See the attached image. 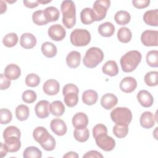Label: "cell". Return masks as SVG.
<instances>
[{
  "label": "cell",
  "instance_id": "816d5d0a",
  "mask_svg": "<svg viewBox=\"0 0 158 158\" xmlns=\"http://www.w3.org/2000/svg\"><path fill=\"white\" fill-rule=\"evenodd\" d=\"M83 158H86V157H88H88L89 158H90V157H92V158H93V157H97V158L101 157V158H102V157H103V156L99 152H98L97 151L92 150V151H89L87 152L85 155H83Z\"/></svg>",
  "mask_w": 158,
  "mask_h": 158
},
{
  "label": "cell",
  "instance_id": "7c38bea8",
  "mask_svg": "<svg viewBox=\"0 0 158 158\" xmlns=\"http://www.w3.org/2000/svg\"><path fill=\"white\" fill-rule=\"evenodd\" d=\"M120 89L124 93H130L137 86V81L133 77H127L122 80L120 83Z\"/></svg>",
  "mask_w": 158,
  "mask_h": 158
},
{
  "label": "cell",
  "instance_id": "9f6ffc18",
  "mask_svg": "<svg viewBox=\"0 0 158 158\" xmlns=\"http://www.w3.org/2000/svg\"><path fill=\"white\" fill-rule=\"evenodd\" d=\"M0 4H1V12H0V13L2 14L4 12L6 11L7 6H6V3L3 1H0Z\"/></svg>",
  "mask_w": 158,
  "mask_h": 158
},
{
  "label": "cell",
  "instance_id": "52a82bcc",
  "mask_svg": "<svg viewBox=\"0 0 158 158\" xmlns=\"http://www.w3.org/2000/svg\"><path fill=\"white\" fill-rule=\"evenodd\" d=\"M97 146L104 151H110L115 146V141L111 136L105 135H101L95 138Z\"/></svg>",
  "mask_w": 158,
  "mask_h": 158
},
{
  "label": "cell",
  "instance_id": "836d02e7",
  "mask_svg": "<svg viewBox=\"0 0 158 158\" xmlns=\"http://www.w3.org/2000/svg\"><path fill=\"white\" fill-rule=\"evenodd\" d=\"M112 131L116 137L123 138L127 135L128 133V127L127 125L116 123L113 127Z\"/></svg>",
  "mask_w": 158,
  "mask_h": 158
},
{
  "label": "cell",
  "instance_id": "60d3db41",
  "mask_svg": "<svg viewBox=\"0 0 158 158\" xmlns=\"http://www.w3.org/2000/svg\"><path fill=\"white\" fill-rule=\"evenodd\" d=\"M64 102L70 107L75 106L78 102V94L75 93H69L64 95Z\"/></svg>",
  "mask_w": 158,
  "mask_h": 158
},
{
  "label": "cell",
  "instance_id": "ee69618b",
  "mask_svg": "<svg viewBox=\"0 0 158 158\" xmlns=\"http://www.w3.org/2000/svg\"><path fill=\"white\" fill-rule=\"evenodd\" d=\"M56 140L51 135H50L42 143L40 144L41 147L47 151L54 150L56 147Z\"/></svg>",
  "mask_w": 158,
  "mask_h": 158
},
{
  "label": "cell",
  "instance_id": "d6986e66",
  "mask_svg": "<svg viewBox=\"0 0 158 158\" xmlns=\"http://www.w3.org/2000/svg\"><path fill=\"white\" fill-rule=\"evenodd\" d=\"M72 125L75 128L86 127L88 123V116L83 112H78L72 118Z\"/></svg>",
  "mask_w": 158,
  "mask_h": 158
},
{
  "label": "cell",
  "instance_id": "6da1fadb",
  "mask_svg": "<svg viewBox=\"0 0 158 158\" xmlns=\"http://www.w3.org/2000/svg\"><path fill=\"white\" fill-rule=\"evenodd\" d=\"M141 54L136 50L130 51L120 59V63L124 72H131L136 69L141 60Z\"/></svg>",
  "mask_w": 158,
  "mask_h": 158
},
{
  "label": "cell",
  "instance_id": "44dd1931",
  "mask_svg": "<svg viewBox=\"0 0 158 158\" xmlns=\"http://www.w3.org/2000/svg\"><path fill=\"white\" fill-rule=\"evenodd\" d=\"M19 137L12 136L4 139L5 144L6 145L9 152H15L19 150L21 147V142Z\"/></svg>",
  "mask_w": 158,
  "mask_h": 158
},
{
  "label": "cell",
  "instance_id": "b9f144b4",
  "mask_svg": "<svg viewBox=\"0 0 158 158\" xmlns=\"http://www.w3.org/2000/svg\"><path fill=\"white\" fill-rule=\"evenodd\" d=\"M12 136H15L20 138L21 133L20 130L15 126H9L3 131L4 139Z\"/></svg>",
  "mask_w": 158,
  "mask_h": 158
},
{
  "label": "cell",
  "instance_id": "1f68e13d",
  "mask_svg": "<svg viewBox=\"0 0 158 158\" xmlns=\"http://www.w3.org/2000/svg\"><path fill=\"white\" fill-rule=\"evenodd\" d=\"M73 136L77 141L81 143L85 142L89 138V131L86 127L75 128L73 132Z\"/></svg>",
  "mask_w": 158,
  "mask_h": 158
},
{
  "label": "cell",
  "instance_id": "cb8c5ba5",
  "mask_svg": "<svg viewBox=\"0 0 158 158\" xmlns=\"http://www.w3.org/2000/svg\"><path fill=\"white\" fill-rule=\"evenodd\" d=\"M80 19L85 25H89L95 21V15L93 9L86 7L83 9L80 13Z\"/></svg>",
  "mask_w": 158,
  "mask_h": 158
},
{
  "label": "cell",
  "instance_id": "f35d334b",
  "mask_svg": "<svg viewBox=\"0 0 158 158\" xmlns=\"http://www.w3.org/2000/svg\"><path fill=\"white\" fill-rule=\"evenodd\" d=\"M32 20L33 22L37 25H44L48 23L44 16V10H36L33 12L32 15Z\"/></svg>",
  "mask_w": 158,
  "mask_h": 158
},
{
  "label": "cell",
  "instance_id": "d590c367",
  "mask_svg": "<svg viewBox=\"0 0 158 158\" xmlns=\"http://www.w3.org/2000/svg\"><path fill=\"white\" fill-rule=\"evenodd\" d=\"M23 156L24 158H41L42 152L36 147L29 146L24 150Z\"/></svg>",
  "mask_w": 158,
  "mask_h": 158
},
{
  "label": "cell",
  "instance_id": "f546056e",
  "mask_svg": "<svg viewBox=\"0 0 158 158\" xmlns=\"http://www.w3.org/2000/svg\"><path fill=\"white\" fill-rule=\"evenodd\" d=\"M114 20L117 24L120 25H125L130 22L131 20V16L127 11L119 10L115 14Z\"/></svg>",
  "mask_w": 158,
  "mask_h": 158
},
{
  "label": "cell",
  "instance_id": "e0dca14e",
  "mask_svg": "<svg viewBox=\"0 0 158 158\" xmlns=\"http://www.w3.org/2000/svg\"><path fill=\"white\" fill-rule=\"evenodd\" d=\"M4 74L10 80H14L20 76L21 70L17 65L10 64L7 65L5 68Z\"/></svg>",
  "mask_w": 158,
  "mask_h": 158
},
{
  "label": "cell",
  "instance_id": "603a6c76",
  "mask_svg": "<svg viewBox=\"0 0 158 158\" xmlns=\"http://www.w3.org/2000/svg\"><path fill=\"white\" fill-rule=\"evenodd\" d=\"M102 71L106 75L114 77L118 73V68L115 61L108 60L102 66Z\"/></svg>",
  "mask_w": 158,
  "mask_h": 158
},
{
  "label": "cell",
  "instance_id": "11a10c76",
  "mask_svg": "<svg viewBox=\"0 0 158 158\" xmlns=\"http://www.w3.org/2000/svg\"><path fill=\"white\" fill-rule=\"evenodd\" d=\"M63 157H67V158H78V155L77 152H73V151H70L67 153H66L65 155H64Z\"/></svg>",
  "mask_w": 158,
  "mask_h": 158
},
{
  "label": "cell",
  "instance_id": "ffe728a7",
  "mask_svg": "<svg viewBox=\"0 0 158 158\" xmlns=\"http://www.w3.org/2000/svg\"><path fill=\"white\" fill-rule=\"evenodd\" d=\"M81 54L76 51H71L66 57V63L67 65L72 69L78 67L80 64Z\"/></svg>",
  "mask_w": 158,
  "mask_h": 158
},
{
  "label": "cell",
  "instance_id": "5b68a950",
  "mask_svg": "<svg viewBox=\"0 0 158 158\" xmlns=\"http://www.w3.org/2000/svg\"><path fill=\"white\" fill-rule=\"evenodd\" d=\"M70 42L75 46H85L91 41L90 33L85 29L76 28L70 34Z\"/></svg>",
  "mask_w": 158,
  "mask_h": 158
},
{
  "label": "cell",
  "instance_id": "484cf974",
  "mask_svg": "<svg viewBox=\"0 0 158 158\" xmlns=\"http://www.w3.org/2000/svg\"><path fill=\"white\" fill-rule=\"evenodd\" d=\"M98 32L102 36L110 37L115 32V27L111 22H106L99 26Z\"/></svg>",
  "mask_w": 158,
  "mask_h": 158
},
{
  "label": "cell",
  "instance_id": "4dcf8cb0",
  "mask_svg": "<svg viewBox=\"0 0 158 158\" xmlns=\"http://www.w3.org/2000/svg\"><path fill=\"white\" fill-rule=\"evenodd\" d=\"M50 111L53 115L60 117L65 112L64 105L60 101H54L50 104Z\"/></svg>",
  "mask_w": 158,
  "mask_h": 158
},
{
  "label": "cell",
  "instance_id": "5bb4252c",
  "mask_svg": "<svg viewBox=\"0 0 158 158\" xmlns=\"http://www.w3.org/2000/svg\"><path fill=\"white\" fill-rule=\"evenodd\" d=\"M60 85L59 82L54 79H49L45 81L43 89L45 94L50 96L56 95L59 91Z\"/></svg>",
  "mask_w": 158,
  "mask_h": 158
},
{
  "label": "cell",
  "instance_id": "8992f818",
  "mask_svg": "<svg viewBox=\"0 0 158 158\" xmlns=\"http://www.w3.org/2000/svg\"><path fill=\"white\" fill-rule=\"evenodd\" d=\"M109 0H98L93 4V10L95 15V21H100L104 19L110 6Z\"/></svg>",
  "mask_w": 158,
  "mask_h": 158
},
{
  "label": "cell",
  "instance_id": "f1b7e54d",
  "mask_svg": "<svg viewBox=\"0 0 158 158\" xmlns=\"http://www.w3.org/2000/svg\"><path fill=\"white\" fill-rule=\"evenodd\" d=\"M44 16L48 22L57 21L60 15L59 10L54 6H49L44 10Z\"/></svg>",
  "mask_w": 158,
  "mask_h": 158
},
{
  "label": "cell",
  "instance_id": "4fadbf2b",
  "mask_svg": "<svg viewBox=\"0 0 158 158\" xmlns=\"http://www.w3.org/2000/svg\"><path fill=\"white\" fill-rule=\"evenodd\" d=\"M136 97L139 103L144 107H149L154 102L153 96L149 91L145 89L140 90Z\"/></svg>",
  "mask_w": 158,
  "mask_h": 158
},
{
  "label": "cell",
  "instance_id": "f6af8a7d",
  "mask_svg": "<svg viewBox=\"0 0 158 158\" xmlns=\"http://www.w3.org/2000/svg\"><path fill=\"white\" fill-rule=\"evenodd\" d=\"M0 118L1 123L2 125L7 124L10 123L12 118V115L11 112L7 109H1L0 110Z\"/></svg>",
  "mask_w": 158,
  "mask_h": 158
},
{
  "label": "cell",
  "instance_id": "db71d44e",
  "mask_svg": "<svg viewBox=\"0 0 158 158\" xmlns=\"http://www.w3.org/2000/svg\"><path fill=\"white\" fill-rule=\"evenodd\" d=\"M9 152L8 149L5 144V143H1V147H0V157H3L7 155V153Z\"/></svg>",
  "mask_w": 158,
  "mask_h": 158
},
{
  "label": "cell",
  "instance_id": "4316f807",
  "mask_svg": "<svg viewBox=\"0 0 158 158\" xmlns=\"http://www.w3.org/2000/svg\"><path fill=\"white\" fill-rule=\"evenodd\" d=\"M41 52L43 54L49 58H52L57 54V49L56 46L51 42H44L41 45Z\"/></svg>",
  "mask_w": 158,
  "mask_h": 158
},
{
  "label": "cell",
  "instance_id": "83f0119b",
  "mask_svg": "<svg viewBox=\"0 0 158 158\" xmlns=\"http://www.w3.org/2000/svg\"><path fill=\"white\" fill-rule=\"evenodd\" d=\"M50 134L48 133V130L43 127H38L33 130V136L35 140L40 143H42Z\"/></svg>",
  "mask_w": 158,
  "mask_h": 158
},
{
  "label": "cell",
  "instance_id": "d4e9b609",
  "mask_svg": "<svg viewBox=\"0 0 158 158\" xmlns=\"http://www.w3.org/2000/svg\"><path fill=\"white\" fill-rule=\"evenodd\" d=\"M98 99V94L94 90L88 89L83 93L82 101L86 105L91 106L97 102Z\"/></svg>",
  "mask_w": 158,
  "mask_h": 158
},
{
  "label": "cell",
  "instance_id": "3957f363",
  "mask_svg": "<svg viewBox=\"0 0 158 158\" xmlns=\"http://www.w3.org/2000/svg\"><path fill=\"white\" fill-rule=\"evenodd\" d=\"M104 59V53L101 49L92 47L88 49L83 57V62L88 68H94L100 64Z\"/></svg>",
  "mask_w": 158,
  "mask_h": 158
},
{
  "label": "cell",
  "instance_id": "9a60e30c",
  "mask_svg": "<svg viewBox=\"0 0 158 158\" xmlns=\"http://www.w3.org/2000/svg\"><path fill=\"white\" fill-rule=\"evenodd\" d=\"M101 104L104 109L110 110L115 106L118 102V99L115 95L112 93H106L101 98Z\"/></svg>",
  "mask_w": 158,
  "mask_h": 158
},
{
  "label": "cell",
  "instance_id": "ac0fdd59",
  "mask_svg": "<svg viewBox=\"0 0 158 158\" xmlns=\"http://www.w3.org/2000/svg\"><path fill=\"white\" fill-rule=\"evenodd\" d=\"M20 44L25 49H31L36 45V39L33 34L25 33L22 35Z\"/></svg>",
  "mask_w": 158,
  "mask_h": 158
},
{
  "label": "cell",
  "instance_id": "ab89813d",
  "mask_svg": "<svg viewBox=\"0 0 158 158\" xmlns=\"http://www.w3.org/2000/svg\"><path fill=\"white\" fill-rule=\"evenodd\" d=\"M158 72L157 71H152L148 72L144 78L145 83L149 86H155L157 85Z\"/></svg>",
  "mask_w": 158,
  "mask_h": 158
},
{
  "label": "cell",
  "instance_id": "ba28073f",
  "mask_svg": "<svg viewBox=\"0 0 158 158\" xmlns=\"http://www.w3.org/2000/svg\"><path fill=\"white\" fill-rule=\"evenodd\" d=\"M141 41L146 46H157L158 31L157 30H145L141 34Z\"/></svg>",
  "mask_w": 158,
  "mask_h": 158
},
{
  "label": "cell",
  "instance_id": "c3c4849f",
  "mask_svg": "<svg viewBox=\"0 0 158 158\" xmlns=\"http://www.w3.org/2000/svg\"><path fill=\"white\" fill-rule=\"evenodd\" d=\"M75 93L76 94H78L79 89L75 85H74L73 83H69V84L65 85L64 86L63 90H62V93H63V95L64 96L65 94H66L67 93Z\"/></svg>",
  "mask_w": 158,
  "mask_h": 158
},
{
  "label": "cell",
  "instance_id": "7dc6e473",
  "mask_svg": "<svg viewBox=\"0 0 158 158\" xmlns=\"http://www.w3.org/2000/svg\"><path fill=\"white\" fill-rule=\"evenodd\" d=\"M107 133V127L101 123L96 125L93 128V135L94 138H96L99 135H105Z\"/></svg>",
  "mask_w": 158,
  "mask_h": 158
},
{
  "label": "cell",
  "instance_id": "7bdbcfd3",
  "mask_svg": "<svg viewBox=\"0 0 158 158\" xmlns=\"http://www.w3.org/2000/svg\"><path fill=\"white\" fill-rule=\"evenodd\" d=\"M40 83V78L36 73L28 74L25 78V83L28 86L36 87Z\"/></svg>",
  "mask_w": 158,
  "mask_h": 158
},
{
  "label": "cell",
  "instance_id": "7402d4cb",
  "mask_svg": "<svg viewBox=\"0 0 158 158\" xmlns=\"http://www.w3.org/2000/svg\"><path fill=\"white\" fill-rule=\"evenodd\" d=\"M158 10H149L146 11L143 15L144 22L151 26L157 27L158 25Z\"/></svg>",
  "mask_w": 158,
  "mask_h": 158
},
{
  "label": "cell",
  "instance_id": "bcb514c9",
  "mask_svg": "<svg viewBox=\"0 0 158 158\" xmlns=\"http://www.w3.org/2000/svg\"><path fill=\"white\" fill-rule=\"evenodd\" d=\"M36 94L33 90H26L22 94V100L26 103H33L36 101Z\"/></svg>",
  "mask_w": 158,
  "mask_h": 158
},
{
  "label": "cell",
  "instance_id": "681fc988",
  "mask_svg": "<svg viewBox=\"0 0 158 158\" xmlns=\"http://www.w3.org/2000/svg\"><path fill=\"white\" fill-rule=\"evenodd\" d=\"M10 80L6 77L4 74L1 73L0 75V88L1 90L7 89L10 86Z\"/></svg>",
  "mask_w": 158,
  "mask_h": 158
},
{
  "label": "cell",
  "instance_id": "6f0895ef",
  "mask_svg": "<svg viewBox=\"0 0 158 158\" xmlns=\"http://www.w3.org/2000/svg\"><path fill=\"white\" fill-rule=\"evenodd\" d=\"M39 3H41V4H47V3H49L50 2H51V1H43V0H40V1H38Z\"/></svg>",
  "mask_w": 158,
  "mask_h": 158
},
{
  "label": "cell",
  "instance_id": "9c48e42d",
  "mask_svg": "<svg viewBox=\"0 0 158 158\" xmlns=\"http://www.w3.org/2000/svg\"><path fill=\"white\" fill-rule=\"evenodd\" d=\"M48 35L54 41H59L62 40L66 35L65 28L60 24L51 25L48 29Z\"/></svg>",
  "mask_w": 158,
  "mask_h": 158
},
{
  "label": "cell",
  "instance_id": "d6a6232c",
  "mask_svg": "<svg viewBox=\"0 0 158 158\" xmlns=\"http://www.w3.org/2000/svg\"><path fill=\"white\" fill-rule=\"evenodd\" d=\"M132 37V33L130 30L127 27H122L119 28L117 32L118 40L123 43H128Z\"/></svg>",
  "mask_w": 158,
  "mask_h": 158
},
{
  "label": "cell",
  "instance_id": "2e32d148",
  "mask_svg": "<svg viewBox=\"0 0 158 158\" xmlns=\"http://www.w3.org/2000/svg\"><path fill=\"white\" fill-rule=\"evenodd\" d=\"M156 119V118L154 117V114L152 112L146 111L143 112L140 117V125L142 127L144 128H151L154 125Z\"/></svg>",
  "mask_w": 158,
  "mask_h": 158
},
{
  "label": "cell",
  "instance_id": "277c9868",
  "mask_svg": "<svg viewBox=\"0 0 158 158\" xmlns=\"http://www.w3.org/2000/svg\"><path fill=\"white\" fill-rule=\"evenodd\" d=\"M110 118L115 123H121L128 125L132 119V114L127 107H118L110 112Z\"/></svg>",
  "mask_w": 158,
  "mask_h": 158
},
{
  "label": "cell",
  "instance_id": "e575fe53",
  "mask_svg": "<svg viewBox=\"0 0 158 158\" xmlns=\"http://www.w3.org/2000/svg\"><path fill=\"white\" fill-rule=\"evenodd\" d=\"M15 116L20 121L27 120L29 116V109L23 104L19 105L15 109Z\"/></svg>",
  "mask_w": 158,
  "mask_h": 158
},
{
  "label": "cell",
  "instance_id": "8d00e7d4",
  "mask_svg": "<svg viewBox=\"0 0 158 158\" xmlns=\"http://www.w3.org/2000/svg\"><path fill=\"white\" fill-rule=\"evenodd\" d=\"M18 40V36L16 33H10L4 36L2 40V43L5 46L12 48L17 44Z\"/></svg>",
  "mask_w": 158,
  "mask_h": 158
},
{
  "label": "cell",
  "instance_id": "f5cc1de1",
  "mask_svg": "<svg viewBox=\"0 0 158 158\" xmlns=\"http://www.w3.org/2000/svg\"><path fill=\"white\" fill-rule=\"evenodd\" d=\"M24 5L28 8H34L37 7L39 5L38 1H23Z\"/></svg>",
  "mask_w": 158,
  "mask_h": 158
},
{
  "label": "cell",
  "instance_id": "30bf717a",
  "mask_svg": "<svg viewBox=\"0 0 158 158\" xmlns=\"http://www.w3.org/2000/svg\"><path fill=\"white\" fill-rule=\"evenodd\" d=\"M35 114L40 118H44L50 114V104L48 101L41 100L38 102L35 107Z\"/></svg>",
  "mask_w": 158,
  "mask_h": 158
},
{
  "label": "cell",
  "instance_id": "7a4b0ae2",
  "mask_svg": "<svg viewBox=\"0 0 158 158\" xmlns=\"http://www.w3.org/2000/svg\"><path fill=\"white\" fill-rule=\"evenodd\" d=\"M63 15L62 23L67 28H72L76 23V9L75 3L70 0L62 1L60 6Z\"/></svg>",
  "mask_w": 158,
  "mask_h": 158
},
{
  "label": "cell",
  "instance_id": "f907efd6",
  "mask_svg": "<svg viewBox=\"0 0 158 158\" xmlns=\"http://www.w3.org/2000/svg\"><path fill=\"white\" fill-rule=\"evenodd\" d=\"M133 5L138 9H144L147 7L149 4V0H134L132 1Z\"/></svg>",
  "mask_w": 158,
  "mask_h": 158
},
{
  "label": "cell",
  "instance_id": "74e56055",
  "mask_svg": "<svg viewBox=\"0 0 158 158\" xmlns=\"http://www.w3.org/2000/svg\"><path fill=\"white\" fill-rule=\"evenodd\" d=\"M147 64L151 67H158V51L152 50L149 51L146 56Z\"/></svg>",
  "mask_w": 158,
  "mask_h": 158
},
{
  "label": "cell",
  "instance_id": "8fae6325",
  "mask_svg": "<svg viewBox=\"0 0 158 158\" xmlns=\"http://www.w3.org/2000/svg\"><path fill=\"white\" fill-rule=\"evenodd\" d=\"M51 130L58 136L64 135L67 131V128L65 123L60 118H54L51 120L50 123Z\"/></svg>",
  "mask_w": 158,
  "mask_h": 158
}]
</instances>
